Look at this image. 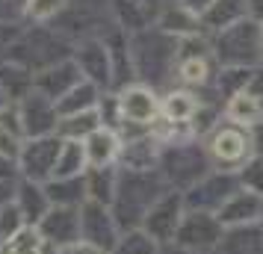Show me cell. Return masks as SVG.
<instances>
[{"label": "cell", "instance_id": "52a82bcc", "mask_svg": "<svg viewBox=\"0 0 263 254\" xmlns=\"http://www.w3.org/2000/svg\"><path fill=\"white\" fill-rule=\"evenodd\" d=\"M60 148L62 139L57 133L27 139V142H21V151H18V169L33 183L53 181V166H57V157H60Z\"/></svg>", "mask_w": 263, "mask_h": 254}, {"label": "cell", "instance_id": "30bf717a", "mask_svg": "<svg viewBox=\"0 0 263 254\" xmlns=\"http://www.w3.org/2000/svg\"><path fill=\"white\" fill-rule=\"evenodd\" d=\"M207 154L198 151L195 145H168V151L163 154V169L172 181L178 183H192L198 181L207 169Z\"/></svg>", "mask_w": 263, "mask_h": 254}, {"label": "cell", "instance_id": "8fae6325", "mask_svg": "<svg viewBox=\"0 0 263 254\" xmlns=\"http://www.w3.org/2000/svg\"><path fill=\"white\" fill-rule=\"evenodd\" d=\"M83 77H80V68L74 65V60H62L57 65H48V68H42V71L33 74V89H36L39 95L50 97L53 104L60 101L68 89L80 83Z\"/></svg>", "mask_w": 263, "mask_h": 254}, {"label": "cell", "instance_id": "e0dca14e", "mask_svg": "<svg viewBox=\"0 0 263 254\" xmlns=\"http://www.w3.org/2000/svg\"><path fill=\"white\" fill-rule=\"evenodd\" d=\"M86 151V166L92 169H109V163L121 154V139L112 127H98L95 133L83 139Z\"/></svg>", "mask_w": 263, "mask_h": 254}, {"label": "cell", "instance_id": "d6986e66", "mask_svg": "<svg viewBox=\"0 0 263 254\" xmlns=\"http://www.w3.org/2000/svg\"><path fill=\"white\" fill-rule=\"evenodd\" d=\"M154 27H160L163 33H168V36H175V38L192 36V33H201L198 15L190 12V9H186L183 3H178V0H172V3H166V6L160 9Z\"/></svg>", "mask_w": 263, "mask_h": 254}, {"label": "cell", "instance_id": "9c48e42d", "mask_svg": "<svg viewBox=\"0 0 263 254\" xmlns=\"http://www.w3.org/2000/svg\"><path fill=\"white\" fill-rule=\"evenodd\" d=\"M71 60H74V65L80 68V77H83L86 83L98 86V89L112 86V62H109V50H107V45H104V38L77 42Z\"/></svg>", "mask_w": 263, "mask_h": 254}, {"label": "cell", "instance_id": "74e56055", "mask_svg": "<svg viewBox=\"0 0 263 254\" xmlns=\"http://www.w3.org/2000/svg\"><path fill=\"white\" fill-rule=\"evenodd\" d=\"M249 92H251V95H257V97H263V62L251 68V83H249Z\"/></svg>", "mask_w": 263, "mask_h": 254}, {"label": "cell", "instance_id": "4fadbf2b", "mask_svg": "<svg viewBox=\"0 0 263 254\" xmlns=\"http://www.w3.org/2000/svg\"><path fill=\"white\" fill-rule=\"evenodd\" d=\"M219 228L222 225L207 213H190L178 225V242L190 251H207L219 242Z\"/></svg>", "mask_w": 263, "mask_h": 254}, {"label": "cell", "instance_id": "484cf974", "mask_svg": "<svg viewBox=\"0 0 263 254\" xmlns=\"http://www.w3.org/2000/svg\"><path fill=\"white\" fill-rule=\"evenodd\" d=\"M83 169H86L83 142H77V139H62L60 157H57V166H53V181H60V178H80Z\"/></svg>", "mask_w": 263, "mask_h": 254}, {"label": "cell", "instance_id": "ffe728a7", "mask_svg": "<svg viewBox=\"0 0 263 254\" xmlns=\"http://www.w3.org/2000/svg\"><path fill=\"white\" fill-rule=\"evenodd\" d=\"M263 216V198L254 192H234L225 204L219 207V225H246Z\"/></svg>", "mask_w": 263, "mask_h": 254}, {"label": "cell", "instance_id": "3957f363", "mask_svg": "<svg viewBox=\"0 0 263 254\" xmlns=\"http://www.w3.org/2000/svg\"><path fill=\"white\" fill-rule=\"evenodd\" d=\"M213 60L222 68H254L260 65V24L251 18L210 36Z\"/></svg>", "mask_w": 263, "mask_h": 254}, {"label": "cell", "instance_id": "9a60e30c", "mask_svg": "<svg viewBox=\"0 0 263 254\" xmlns=\"http://www.w3.org/2000/svg\"><path fill=\"white\" fill-rule=\"evenodd\" d=\"M42 237H48L50 242L57 245H71V242H80V213L74 207H57V210H48L45 219H42V228H39Z\"/></svg>", "mask_w": 263, "mask_h": 254}, {"label": "cell", "instance_id": "7c38bea8", "mask_svg": "<svg viewBox=\"0 0 263 254\" xmlns=\"http://www.w3.org/2000/svg\"><path fill=\"white\" fill-rule=\"evenodd\" d=\"M80 233H83V242L95 245V248H112L116 242V225L109 213L104 210V204H95V201H86L83 210H80Z\"/></svg>", "mask_w": 263, "mask_h": 254}, {"label": "cell", "instance_id": "83f0119b", "mask_svg": "<svg viewBox=\"0 0 263 254\" xmlns=\"http://www.w3.org/2000/svg\"><path fill=\"white\" fill-rule=\"evenodd\" d=\"M50 201H57L60 207H74L86 198V181L83 178H60V181H48L45 186Z\"/></svg>", "mask_w": 263, "mask_h": 254}, {"label": "cell", "instance_id": "d6a6232c", "mask_svg": "<svg viewBox=\"0 0 263 254\" xmlns=\"http://www.w3.org/2000/svg\"><path fill=\"white\" fill-rule=\"evenodd\" d=\"M21 222H24V213H21V207L18 204H6L0 207V240L9 242L15 237V233H21Z\"/></svg>", "mask_w": 263, "mask_h": 254}, {"label": "cell", "instance_id": "44dd1931", "mask_svg": "<svg viewBox=\"0 0 263 254\" xmlns=\"http://www.w3.org/2000/svg\"><path fill=\"white\" fill-rule=\"evenodd\" d=\"M213 53H186V56H178V65H175V74L183 86H204L213 83Z\"/></svg>", "mask_w": 263, "mask_h": 254}, {"label": "cell", "instance_id": "6da1fadb", "mask_svg": "<svg viewBox=\"0 0 263 254\" xmlns=\"http://www.w3.org/2000/svg\"><path fill=\"white\" fill-rule=\"evenodd\" d=\"M130 50V68L133 77H139L142 86H160L166 83L168 74H175L178 65V38L163 33L160 27H148L142 33L127 36Z\"/></svg>", "mask_w": 263, "mask_h": 254}, {"label": "cell", "instance_id": "1f68e13d", "mask_svg": "<svg viewBox=\"0 0 263 254\" xmlns=\"http://www.w3.org/2000/svg\"><path fill=\"white\" fill-rule=\"evenodd\" d=\"M42 248H45L42 233L33 228H24L21 233H15L12 240L6 242V251L3 254H42Z\"/></svg>", "mask_w": 263, "mask_h": 254}, {"label": "cell", "instance_id": "ba28073f", "mask_svg": "<svg viewBox=\"0 0 263 254\" xmlns=\"http://www.w3.org/2000/svg\"><path fill=\"white\" fill-rule=\"evenodd\" d=\"M18 119H21V130H24V139H39V136H53L57 133V124H60V112H57V104L50 97L39 95L36 89L24 95L18 104Z\"/></svg>", "mask_w": 263, "mask_h": 254}, {"label": "cell", "instance_id": "2e32d148", "mask_svg": "<svg viewBox=\"0 0 263 254\" xmlns=\"http://www.w3.org/2000/svg\"><path fill=\"white\" fill-rule=\"evenodd\" d=\"M180 198L178 195H163L148 213H145V233L151 240H168L178 233L180 222Z\"/></svg>", "mask_w": 263, "mask_h": 254}, {"label": "cell", "instance_id": "cb8c5ba5", "mask_svg": "<svg viewBox=\"0 0 263 254\" xmlns=\"http://www.w3.org/2000/svg\"><path fill=\"white\" fill-rule=\"evenodd\" d=\"M98 101H101V89L92 83H86V80H80L74 89H68L57 101V112H60V119L62 115H77V112H86V109H95Z\"/></svg>", "mask_w": 263, "mask_h": 254}, {"label": "cell", "instance_id": "f1b7e54d", "mask_svg": "<svg viewBox=\"0 0 263 254\" xmlns=\"http://www.w3.org/2000/svg\"><path fill=\"white\" fill-rule=\"evenodd\" d=\"M83 181H86V195H89V201H95V204H109V201H112V195H116V181H119V178L112 174V169H92Z\"/></svg>", "mask_w": 263, "mask_h": 254}, {"label": "cell", "instance_id": "836d02e7", "mask_svg": "<svg viewBox=\"0 0 263 254\" xmlns=\"http://www.w3.org/2000/svg\"><path fill=\"white\" fill-rule=\"evenodd\" d=\"M239 181L246 186V192H254L257 198H263V157H251L239 171Z\"/></svg>", "mask_w": 263, "mask_h": 254}, {"label": "cell", "instance_id": "f35d334b", "mask_svg": "<svg viewBox=\"0 0 263 254\" xmlns=\"http://www.w3.org/2000/svg\"><path fill=\"white\" fill-rule=\"evenodd\" d=\"M249 3V18L263 27V0H246Z\"/></svg>", "mask_w": 263, "mask_h": 254}, {"label": "cell", "instance_id": "8992f818", "mask_svg": "<svg viewBox=\"0 0 263 254\" xmlns=\"http://www.w3.org/2000/svg\"><path fill=\"white\" fill-rule=\"evenodd\" d=\"M116 104H119V124L121 127H136V130H145L151 127L160 115V97L151 86L133 83L119 89L116 95Z\"/></svg>", "mask_w": 263, "mask_h": 254}, {"label": "cell", "instance_id": "ac0fdd59", "mask_svg": "<svg viewBox=\"0 0 263 254\" xmlns=\"http://www.w3.org/2000/svg\"><path fill=\"white\" fill-rule=\"evenodd\" d=\"M198 109H201V101H198V95H192L190 89H172L160 101V115L168 124H192Z\"/></svg>", "mask_w": 263, "mask_h": 254}, {"label": "cell", "instance_id": "7a4b0ae2", "mask_svg": "<svg viewBox=\"0 0 263 254\" xmlns=\"http://www.w3.org/2000/svg\"><path fill=\"white\" fill-rule=\"evenodd\" d=\"M74 45L62 36L60 30L50 24H33L30 30H21V36L15 38V45L0 60H9L24 65L27 71H42L48 65H57L62 60H71Z\"/></svg>", "mask_w": 263, "mask_h": 254}, {"label": "cell", "instance_id": "e575fe53", "mask_svg": "<svg viewBox=\"0 0 263 254\" xmlns=\"http://www.w3.org/2000/svg\"><path fill=\"white\" fill-rule=\"evenodd\" d=\"M154 251H157L154 240H151L148 233H142V230L127 233V237L116 245V254H154Z\"/></svg>", "mask_w": 263, "mask_h": 254}, {"label": "cell", "instance_id": "ab89813d", "mask_svg": "<svg viewBox=\"0 0 263 254\" xmlns=\"http://www.w3.org/2000/svg\"><path fill=\"white\" fill-rule=\"evenodd\" d=\"M178 3H183V6H186V9H190V12L201 15L204 9H207V6H210V3H213V0H178Z\"/></svg>", "mask_w": 263, "mask_h": 254}, {"label": "cell", "instance_id": "4dcf8cb0", "mask_svg": "<svg viewBox=\"0 0 263 254\" xmlns=\"http://www.w3.org/2000/svg\"><path fill=\"white\" fill-rule=\"evenodd\" d=\"M213 83L219 86V95L225 97H234L239 92H246L251 83V68H222V71L213 77Z\"/></svg>", "mask_w": 263, "mask_h": 254}, {"label": "cell", "instance_id": "b9f144b4", "mask_svg": "<svg viewBox=\"0 0 263 254\" xmlns=\"http://www.w3.org/2000/svg\"><path fill=\"white\" fill-rule=\"evenodd\" d=\"M260 62H263V27H260Z\"/></svg>", "mask_w": 263, "mask_h": 254}, {"label": "cell", "instance_id": "8d00e7d4", "mask_svg": "<svg viewBox=\"0 0 263 254\" xmlns=\"http://www.w3.org/2000/svg\"><path fill=\"white\" fill-rule=\"evenodd\" d=\"M15 171H18V160L9 154H0V183H12Z\"/></svg>", "mask_w": 263, "mask_h": 254}, {"label": "cell", "instance_id": "d4e9b609", "mask_svg": "<svg viewBox=\"0 0 263 254\" xmlns=\"http://www.w3.org/2000/svg\"><path fill=\"white\" fill-rule=\"evenodd\" d=\"M98 127H104V124H101V115H98V107H95V109H86V112H77V115H62L60 124H57V136L83 142Z\"/></svg>", "mask_w": 263, "mask_h": 254}, {"label": "cell", "instance_id": "d590c367", "mask_svg": "<svg viewBox=\"0 0 263 254\" xmlns=\"http://www.w3.org/2000/svg\"><path fill=\"white\" fill-rule=\"evenodd\" d=\"M21 30H24V27L18 24V21H6V18H0V56L15 45V38L21 36Z\"/></svg>", "mask_w": 263, "mask_h": 254}, {"label": "cell", "instance_id": "7402d4cb", "mask_svg": "<svg viewBox=\"0 0 263 254\" xmlns=\"http://www.w3.org/2000/svg\"><path fill=\"white\" fill-rule=\"evenodd\" d=\"M234 192H237V181H234V178L225 171V174H216V178H207V181L198 183V186L192 189V195L186 198V204L207 207L210 201H213L216 207H222Z\"/></svg>", "mask_w": 263, "mask_h": 254}, {"label": "cell", "instance_id": "5bb4252c", "mask_svg": "<svg viewBox=\"0 0 263 254\" xmlns=\"http://www.w3.org/2000/svg\"><path fill=\"white\" fill-rule=\"evenodd\" d=\"M249 18V3L246 0H213L201 15H198V24H201L204 36H216L228 27L239 24Z\"/></svg>", "mask_w": 263, "mask_h": 254}, {"label": "cell", "instance_id": "f546056e", "mask_svg": "<svg viewBox=\"0 0 263 254\" xmlns=\"http://www.w3.org/2000/svg\"><path fill=\"white\" fill-rule=\"evenodd\" d=\"M68 6V0H27L21 9V21H33V24H50L57 15Z\"/></svg>", "mask_w": 263, "mask_h": 254}, {"label": "cell", "instance_id": "5b68a950", "mask_svg": "<svg viewBox=\"0 0 263 254\" xmlns=\"http://www.w3.org/2000/svg\"><path fill=\"white\" fill-rule=\"evenodd\" d=\"M160 189H163V178L160 174L127 169V174H121L119 181H116V195H112L116 210L121 213V219H124V213L142 216V213H148L163 198Z\"/></svg>", "mask_w": 263, "mask_h": 254}, {"label": "cell", "instance_id": "4316f807", "mask_svg": "<svg viewBox=\"0 0 263 254\" xmlns=\"http://www.w3.org/2000/svg\"><path fill=\"white\" fill-rule=\"evenodd\" d=\"M18 207H21L24 219H33V222L39 219V222H42L45 213L50 210V198H48V192H45L39 183L24 181L21 186H18Z\"/></svg>", "mask_w": 263, "mask_h": 254}, {"label": "cell", "instance_id": "277c9868", "mask_svg": "<svg viewBox=\"0 0 263 254\" xmlns=\"http://www.w3.org/2000/svg\"><path fill=\"white\" fill-rule=\"evenodd\" d=\"M254 136L246 127H237V124H216L210 136H207V145H204V154L213 163L219 171H234L242 169L251 157H254Z\"/></svg>", "mask_w": 263, "mask_h": 254}, {"label": "cell", "instance_id": "60d3db41", "mask_svg": "<svg viewBox=\"0 0 263 254\" xmlns=\"http://www.w3.org/2000/svg\"><path fill=\"white\" fill-rule=\"evenodd\" d=\"M24 3H27V0H9V6H12L18 15H21V9H24Z\"/></svg>", "mask_w": 263, "mask_h": 254}, {"label": "cell", "instance_id": "603a6c76", "mask_svg": "<svg viewBox=\"0 0 263 254\" xmlns=\"http://www.w3.org/2000/svg\"><path fill=\"white\" fill-rule=\"evenodd\" d=\"M225 115H228L231 124L246 127V130H254V127L260 124V115H263V101L257 95H251L249 89H246V92H239V95L228 97Z\"/></svg>", "mask_w": 263, "mask_h": 254}]
</instances>
